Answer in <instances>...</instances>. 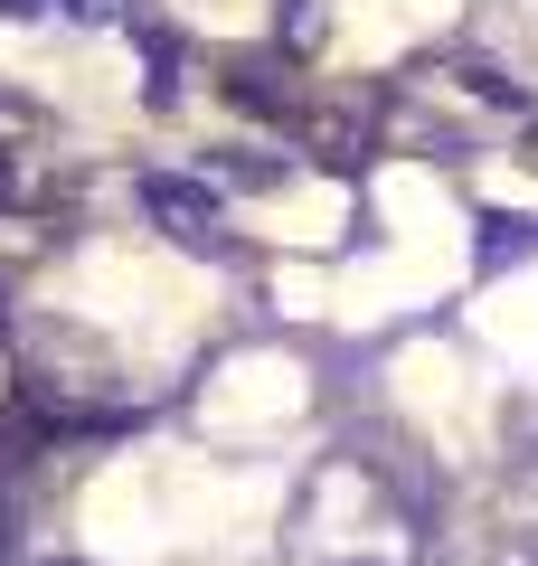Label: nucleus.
<instances>
[{
  "label": "nucleus",
  "instance_id": "nucleus-1",
  "mask_svg": "<svg viewBox=\"0 0 538 566\" xmlns=\"http://www.w3.org/2000/svg\"><path fill=\"white\" fill-rule=\"evenodd\" d=\"M142 208H152L170 237H189V245L218 237V189H199V180H170V170H152V180H142Z\"/></svg>",
  "mask_w": 538,
  "mask_h": 566
},
{
  "label": "nucleus",
  "instance_id": "nucleus-2",
  "mask_svg": "<svg viewBox=\"0 0 538 566\" xmlns=\"http://www.w3.org/2000/svg\"><path fill=\"white\" fill-rule=\"evenodd\" d=\"M538 245V227L529 218H482V274H500V264H519Z\"/></svg>",
  "mask_w": 538,
  "mask_h": 566
},
{
  "label": "nucleus",
  "instance_id": "nucleus-3",
  "mask_svg": "<svg viewBox=\"0 0 538 566\" xmlns=\"http://www.w3.org/2000/svg\"><path fill=\"white\" fill-rule=\"evenodd\" d=\"M66 10H76V20H85V29H114V20H123V10H133V0H66Z\"/></svg>",
  "mask_w": 538,
  "mask_h": 566
},
{
  "label": "nucleus",
  "instance_id": "nucleus-4",
  "mask_svg": "<svg viewBox=\"0 0 538 566\" xmlns=\"http://www.w3.org/2000/svg\"><path fill=\"white\" fill-rule=\"evenodd\" d=\"M321 39V10H312V0H293V48H312Z\"/></svg>",
  "mask_w": 538,
  "mask_h": 566
},
{
  "label": "nucleus",
  "instance_id": "nucleus-6",
  "mask_svg": "<svg viewBox=\"0 0 538 566\" xmlns=\"http://www.w3.org/2000/svg\"><path fill=\"white\" fill-rule=\"evenodd\" d=\"M48 566H66V557H48Z\"/></svg>",
  "mask_w": 538,
  "mask_h": 566
},
{
  "label": "nucleus",
  "instance_id": "nucleus-5",
  "mask_svg": "<svg viewBox=\"0 0 538 566\" xmlns=\"http://www.w3.org/2000/svg\"><path fill=\"white\" fill-rule=\"evenodd\" d=\"M48 0H0V20H39Z\"/></svg>",
  "mask_w": 538,
  "mask_h": 566
}]
</instances>
